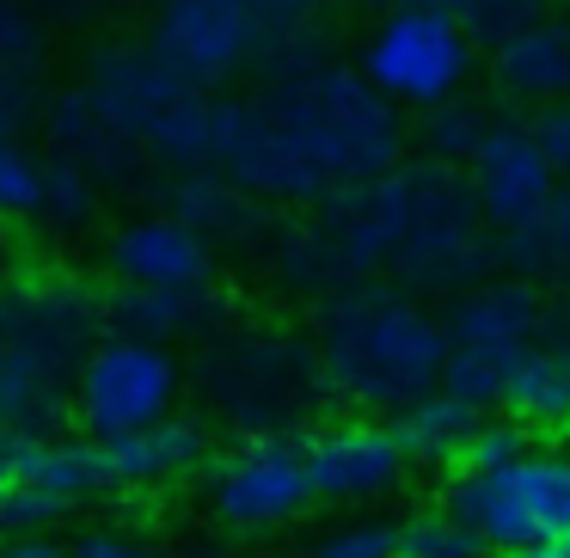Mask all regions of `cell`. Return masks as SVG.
Instances as JSON below:
<instances>
[{"label":"cell","mask_w":570,"mask_h":558,"mask_svg":"<svg viewBox=\"0 0 570 558\" xmlns=\"http://www.w3.org/2000/svg\"><path fill=\"white\" fill-rule=\"evenodd\" d=\"M405 148L411 129L399 105H386L356 68L307 56L264 75L258 92L222 105L215 166L283 215L386 173L405 160Z\"/></svg>","instance_id":"1"},{"label":"cell","mask_w":570,"mask_h":558,"mask_svg":"<svg viewBox=\"0 0 570 558\" xmlns=\"http://www.w3.org/2000/svg\"><path fill=\"white\" fill-rule=\"evenodd\" d=\"M307 337L332 405L393 418L417 393L442 386V307H430V295H411L386 276H356V283H337L332 295H320Z\"/></svg>","instance_id":"2"},{"label":"cell","mask_w":570,"mask_h":558,"mask_svg":"<svg viewBox=\"0 0 570 558\" xmlns=\"http://www.w3.org/2000/svg\"><path fill=\"white\" fill-rule=\"evenodd\" d=\"M190 80L154 50L148 38H105L87 50L80 75L68 87L43 92L38 117L43 136H50V154H68L80 160L105 190L136 178L148 166L141 141H148L154 117L185 92Z\"/></svg>","instance_id":"3"},{"label":"cell","mask_w":570,"mask_h":558,"mask_svg":"<svg viewBox=\"0 0 570 558\" xmlns=\"http://www.w3.org/2000/svg\"><path fill=\"white\" fill-rule=\"evenodd\" d=\"M185 386L197 393L203 418L234 435H301L325 411V381L313 337L276 320L227 313L197 356L185 362Z\"/></svg>","instance_id":"4"},{"label":"cell","mask_w":570,"mask_h":558,"mask_svg":"<svg viewBox=\"0 0 570 558\" xmlns=\"http://www.w3.org/2000/svg\"><path fill=\"white\" fill-rule=\"evenodd\" d=\"M148 43L190 80L227 87L320 56L325 0H148Z\"/></svg>","instance_id":"5"},{"label":"cell","mask_w":570,"mask_h":558,"mask_svg":"<svg viewBox=\"0 0 570 558\" xmlns=\"http://www.w3.org/2000/svg\"><path fill=\"white\" fill-rule=\"evenodd\" d=\"M442 332H448V362L442 386L466 393L472 405H497L503 369L546 337V283L521 271H484L479 283L454 288L442 301Z\"/></svg>","instance_id":"6"},{"label":"cell","mask_w":570,"mask_h":558,"mask_svg":"<svg viewBox=\"0 0 570 558\" xmlns=\"http://www.w3.org/2000/svg\"><path fill=\"white\" fill-rule=\"evenodd\" d=\"M178 405H185V356L173 344H154V337L136 332L105 325L68 374V423L92 442L160 423Z\"/></svg>","instance_id":"7"},{"label":"cell","mask_w":570,"mask_h":558,"mask_svg":"<svg viewBox=\"0 0 570 558\" xmlns=\"http://www.w3.org/2000/svg\"><path fill=\"white\" fill-rule=\"evenodd\" d=\"M442 503L491 546V558L546 533H570V454L533 442L503 467H454L442 472Z\"/></svg>","instance_id":"8"},{"label":"cell","mask_w":570,"mask_h":558,"mask_svg":"<svg viewBox=\"0 0 570 558\" xmlns=\"http://www.w3.org/2000/svg\"><path fill=\"white\" fill-rule=\"evenodd\" d=\"M203 484V509L222 533L234 540H271L307 521L313 497V472L301 454V435L276 430V435H234L227 448H215L209 467L197 472Z\"/></svg>","instance_id":"9"},{"label":"cell","mask_w":570,"mask_h":558,"mask_svg":"<svg viewBox=\"0 0 570 558\" xmlns=\"http://www.w3.org/2000/svg\"><path fill=\"white\" fill-rule=\"evenodd\" d=\"M479 43L442 13V7H393L374 13L356 50V75L399 111H430V105L466 92Z\"/></svg>","instance_id":"10"},{"label":"cell","mask_w":570,"mask_h":558,"mask_svg":"<svg viewBox=\"0 0 570 558\" xmlns=\"http://www.w3.org/2000/svg\"><path fill=\"white\" fill-rule=\"evenodd\" d=\"M105 497L99 442L80 430H26L7 435V472H0V533H56L87 503Z\"/></svg>","instance_id":"11"},{"label":"cell","mask_w":570,"mask_h":558,"mask_svg":"<svg viewBox=\"0 0 570 558\" xmlns=\"http://www.w3.org/2000/svg\"><path fill=\"white\" fill-rule=\"evenodd\" d=\"M301 454L313 472V497L332 509H381L411 484V454L386 411H320L301 430Z\"/></svg>","instance_id":"12"},{"label":"cell","mask_w":570,"mask_h":558,"mask_svg":"<svg viewBox=\"0 0 570 558\" xmlns=\"http://www.w3.org/2000/svg\"><path fill=\"white\" fill-rule=\"evenodd\" d=\"M105 332V288L68 264H19L0 276V344L75 374L87 344Z\"/></svg>","instance_id":"13"},{"label":"cell","mask_w":570,"mask_h":558,"mask_svg":"<svg viewBox=\"0 0 570 558\" xmlns=\"http://www.w3.org/2000/svg\"><path fill=\"white\" fill-rule=\"evenodd\" d=\"M209 454H215V423L203 411H173L160 423L105 435L99 479H105V497H166L197 484Z\"/></svg>","instance_id":"14"},{"label":"cell","mask_w":570,"mask_h":558,"mask_svg":"<svg viewBox=\"0 0 570 558\" xmlns=\"http://www.w3.org/2000/svg\"><path fill=\"white\" fill-rule=\"evenodd\" d=\"M222 271V252L185 222L166 203L136 209L105 234V276L129 288H197L215 283Z\"/></svg>","instance_id":"15"},{"label":"cell","mask_w":570,"mask_h":558,"mask_svg":"<svg viewBox=\"0 0 570 558\" xmlns=\"http://www.w3.org/2000/svg\"><path fill=\"white\" fill-rule=\"evenodd\" d=\"M460 178H466L472 203H479V215L503 234V227H515L528 209H540V197L558 185L552 160H546L540 136H533L528 117H497L484 124L479 148L466 154V166H460Z\"/></svg>","instance_id":"16"},{"label":"cell","mask_w":570,"mask_h":558,"mask_svg":"<svg viewBox=\"0 0 570 558\" xmlns=\"http://www.w3.org/2000/svg\"><path fill=\"white\" fill-rule=\"evenodd\" d=\"M160 203L173 215H185L215 252H258V239L271 234L276 209L258 203L239 178H227L222 166H190V173H166Z\"/></svg>","instance_id":"17"},{"label":"cell","mask_w":570,"mask_h":558,"mask_svg":"<svg viewBox=\"0 0 570 558\" xmlns=\"http://www.w3.org/2000/svg\"><path fill=\"white\" fill-rule=\"evenodd\" d=\"M491 87L503 92L509 105H558L570 99V13L552 7V13L515 26L509 38L491 43Z\"/></svg>","instance_id":"18"},{"label":"cell","mask_w":570,"mask_h":558,"mask_svg":"<svg viewBox=\"0 0 570 558\" xmlns=\"http://www.w3.org/2000/svg\"><path fill=\"white\" fill-rule=\"evenodd\" d=\"M234 313V301L222 295V283H197V288H129L111 283L105 288V325L111 332H136L154 344H203L215 325Z\"/></svg>","instance_id":"19"},{"label":"cell","mask_w":570,"mask_h":558,"mask_svg":"<svg viewBox=\"0 0 570 558\" xmlns=\"http://www.w3.org/2000/svg\"><path fill=\"white\" fill-rule=\"evenodd\" d=\"M497 411L533 430V442L570 430V350L552 337H533L497 381Z\"/></svg>","instance_id":"20"},{"label":"cell","mask_w":570,"mask_h":558,"mask_svg":"<svg viewBox=\"0 0 570 558\" xmlns=\"http://www.w3.org/2000/svg\"><path fill=\"white\" fill-rule=\"evenodd\" d=\"M479 418H484V405H472L466 393H454V386H430V393H417L411 405L393 411L399 442H405V454H411L417 472H454Z\"/></svg>","instance_id":"21"},{"label":"cell","mask_w":570,"mask_h":558,"mask_svg":"<svg viewBox=\"0 0 570 558\" xmlns=\"http://www.w3.org/2000/svg\"><path fill=\"white\" fill-rule=\"evenodd\" d=\"M497 264L533 276V283H564L570 276V178H558L540 197V209H528L515 227L497 234Z\"/></svg>","instance_id":"22"},{"label":"cell","mask_w":570,"mask_h":558,"mask_svg":"<svg viewBox=\"0 0 570 558\" xmlns=\"http://www.w3.org/2000/svg\"><path fill=\"white\" fill-rule=\"evenodd\" d=\"M43 92L0 87V222H31L43 197V154L31 148V117Z\"/></svg>","instance_id":"23"},{"label":"cell","mask_w":570,"mask_h":558,"mask_svg":"<svg viewBox=\"0 0 570 558\" xmlns=\"http://www.w3.org/2000/svg\"><path fill=\"white\" fill-rule=\"evenodd\" d=\"M68 418V374H56L50 362L26 356V350L0 344V435L50 430Z\"/></svg>","instance_id":"24"},{"label":"cell","mask_w":570,"mask_h":558,"mask_svg":"<svg viewBox=\"0 0 570 558\" xmlns=\"http://www.w3.org/2000/svg\"><path fill=\"white\" fill-rule=\"evenodd\" d=\"M99 209H105L99 178H92L80 160H68V154H43V197H38L31 227H43L50 239H75V234H87V227L99 222Z\"/></svg>","instance_id":"25"},{"label":"cell","mask_w":570,"mask_h":558,"mask_svg":"<svg viewBox=\"0 0 570 558\" xmlns=\"http://www.w3.org/2000/svg\"><path fill=\"white\" fill-rule=\"evenodd\" d=\"M386 558H491V546L435 497V503H417L399 521H386Z\"/></svg>","instance_id":"26"},{"label":"cell","mask_w":570,"mask_h":558,"mask_svg":"<svg viewBox=\"0 0 570 558\" xmlns=\"http://www.w3.org/2000/svg\"><path fill=\"white\" fill-rule=\"evenodd\" d=\"M50 75V31L31 0H0V87L43 92Z\"/></svg>","instance_id":"27"},{"label":"cell","mask_w":570,"mask_h":558,"mask_svg":"<svg viewBox=\"0 0 570 558\" xmlns=\"http://www.w3.org/2000/svg\"><path fill=\"white\" fill-rule=\"evenodd\" d=\"M484 124H491V111H484L472 92H454V99H442V105H430V111H417V129H411V141H417L423 160L466 166V154L479 148Z\"/></svg>","instance_id":"28"},{"label":"cell","mask_w":570,"mask_h":558,"mask_svg":"<svg viewBox=\"0 0 570 558\" xmlns=\"http://www.w3.org/2000/svg\"><path fill=\"white\" fill-rule=\"evenodd\" d=\"M430 7H442V13L454 19V26L466 31L472 43H484V50H491V43L509 38L515 26H528V19L552 13L558 0H430Z\"/></svg>","instance_id":"29"},{"label":"cell","mask_w":570,"mask_h":558,"mask_svg":"<svg viewBox=\"0 0 570 558\" xmlns=\"http://www.w3.org/2000/svg\"><path fill=\"white\" fill-rule=\"evenodd\" d=\"M528 448H533V430H521L509 411L484 405V418L472 423V435H466V454H460V467H503V460L528 454Z\"/></svg>","instance_id":"30"},{"label":"cell","mask_w":570,"mask_h":558,"mask_svg":"<svg viewBox=\"0 0 570 558\" xmlns=\"http://www.w3.org/2000/svg\"><path fill=\"white\" fill-rule=\"evenodd\" d=\"M288 558H386V521H374V516L337 521V528L320 533V540L295 546Z\"/></svg>","instance_id":"31"},{"label":"cell","mask_w":570,"mask_h":558,"mask_svg":"<svg viewBox=\"0 0 570 558\" xmlns=\"http://www.w3.org/2000/svg\"><path fill=\"white\" fill-rule=\"evenodd\" d=\"M68 558H154L129 521H87L68 533Z\"/></svg>","instance_id":"32"},{"label":"cell","mask_w":570,"mask_h":558,"mask_svg":"<svg viewBox=\"0 0 570 558\" xmlns=\"http://www.w3.org/2000/svg\"><path fill=\"white\" fill-rule=\"evenodd\" d=\"M528 124H533V136H540V148H546V160H552V173L570 178V99L540 105Z\"/></svg>","instance_id":"33"},{"label":"cell","mask_w":570,"mask_h":558,"mask_svg":"<svg viewBox=\"0 0 570 558\" xmlns=\"http://www.w3.org/2000/svg\"><path fill=\"white\" fill-rule=\"evenodd\" d=\"M0 558H68L62 533H0Z\"/></svg>","instance_id":"34"},{"label":"cell","mask_w":570,"mask_h":558,"mask_svg":"<svg viewBox=\"0 0 570 558\" xmlns=\"http://www.w3.org/2000/svg\"><path fill=\"white\" fill-rule=\"evenodd\" d=\"M546 337L570 350V276L546 288Z\"/></svg>","instance_id":"35"},{"label":"cell","mask_w":570,"mask_h":558,"mask_svg":"<svg viewBox=\"0 0 570 558\" xmlns=\"http://www.w3.org/2000/svg\"><path fill=\"white\" fill-rule=\"evenodd\" d=\"M503 558H570V533H546V540H528Z\"/></svg>","instance_id":"36"},{"label":"cell","mask_w":570,"mask_h":558,"mask_svg":"<svg viewBox=\"0 0 570 558\" xmlns=\"http://www.w3.org/2000/svg\"><path fill=\"white\" fill-rule=\"evenodd\" d=\"M31 7H50V13H87V7H111V0H31Z\"/></svg>","instance_id":"37"},{"label":"cell","mask_w":570,"mask_h":558,"mask_svg":"<svg viewBox=\"0 0 570 558\" xmlns=\"http://www.w3.org/2000/svg\"><path fill=\"white\" fill-rule=\"evenodd\" d=\"M356 7H368V13H393V7H430V0H356Z\"/></svg>","instance_id":"38"},{"label":"cell","mask_w":570,"mask_h":558,"mask_svg":"<svg viewBox=\"0 0 570 558\" xmlns=\"http://www.w3.org/2000/svg\"><path fill=\"white\" fill-rule=\"evenodd\" d=\"M173 558H227V552H215V546H185V552H173Z\"/></svg>","instance_id":"39"},{"label":"cell","mask_w":570,"mask_h":558,"mask_svg":"<svg viewBox=\"0 0 570 558\" xmlns=\"http://www.w3.org/2000/svg\"><path fill=\"white\" fill-rule=\"evenodd\" d=\"M0 472H7V435H0Z\"/></svg>","instance_id":"40"},{"label":"cell","mask_w":570,"mask_h":558,"mask_svg":"<svg viewBox=\"0 0 570 558\" xmlns=\"http://www.w3.org/2000/svg\"><path fill=\"white\" fill-rule=\"evenodd\" d=\"M558 7H564V13H570V0H558Z\"/></svg>","instance_id":"41"}]
</instances>
